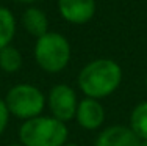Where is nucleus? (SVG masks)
I'll return each mask as SVG.
<instances>
[{"instance_id":"nucleus-1","label":"nucleus","mask_w":147,"mask_h":146,"mask_svg":"<svg viewBox=\"0 0 147 146\" xmlns=\"http://www.w3.org/2000/svg\"><path fill=\"white\" fill-rule=\"evenodd\" d=\"M122 82V69L114 60L99 58L89 61L78 74V86L86 97L102 99L119 88Z\"/></svg>"},{"instance_id":"nucleus-2","label":"nucleus","mask_w":147,"mask_h":146,"mask_svg":"<svg viewBox=\"0 0 147 146\" xmlns=\"http://www.w3.org/2000/svg\"><path fill=\"white\" fill-rule=\"evenodd\" d=\"M66 123L53 116H36L24 121L19 127V140L22 146H64L67 141Z\"/></svg>"},{"instance_id":"nucleus-3","label":"nucleus","mask_w":147,"mask_h":146,"mask_svg":"<svg viewBox=\"0 0 147 146\" xmlns=\"http://www.w3.org/2000/svg\"><path fill=\"white\" fill-rule=\"evenodd\" d=\"M34 60L45 72L57 74L63 71L71 60V44L63 35L49 32L36 39Z\"/></svg>"},{"instance_id":"nucleus-4","label":"nucleus","mask_w":147,"mask_h":146,"mask_svg":"<svg viewBox=\"0 0 147 146\" xmlns=\"http://www.w3.org/2000/svg\"><path fill=\"white\" fill-rule=\"evenodd\" d=\"M5 104L9 115L28 121L31 118L41 116L45 107V96L39 88L30 83H19L6 93Z\"/></svg>"},{"instance_id":"nucleus-5","label":"nucleus","mask_w":147,"mask_h":146,"mask_svg":"<svg viewBox=\"0 0 147 146\" xmlns=\"http://www.w3.org/2000/svg\"><path fill=\"white\" fill-rule=\"evenodd\" d=\"M77 107H78L77 94L69 85L59 83V85H55L50 90V93H49V109H50V113L55 120L61 121V123L71 121L72 118H75Z\"/></svg>"},{"instance_id":"nucleus-6","label":"nucleus","mask_w":147,"mask_h":146,"mask_svg":"<svg viewBox=\"0 0 147 146\" xmlns=\"http://www.w3.org/2000/svg\"><path fill=\"white\" fill-rule=\"evenodd\" d=\"M58 11L66 22L83 25L96 14V0H58Z\"/></svg>"},{"instance_id":"nucleus-7","label":"nucleus","mask_w":147,"mask_h":146,"mask_svg":"<svg viewBox=\"0 0 147 146\" xmlns=\"http://www.w3.org/2000/svg\"><path fill=\"white\" fill-rule=\"evenodd\" d=\"M75 118L83 129L96 130L102 126L103 121H105V110H103L102 104L97 99L85 97L83 101L78 102Z\"/></svg>"},{"instance_id":"nucleus-8","label":"nucleus","mask_w":147,"mask_h":146,"mask_svg":"<svg viewBox=\"0 0 147 146\" xmlns=\"http://www.w3.org/2000/svg\"><path fill=\"white\" fill-rule=\"evenodd\" d=\"M96 146H141V140L130 127L111 126L100 132Z\"/></svg>"},{"instance_id":"nucleus-9","label":"nucleus","mask_w":147,"mask_h":146,"mask_svg":"<svg viewBox=\"0 0 147 146\" xmlns=\"http://www.w3.org/2000/svg\"><path fill=\"white\" fill-rule=\"evenodd\" d=\"M22 22L25 30L34 38H41L49 33V19L45 13L39 8H34V6L27 8L22 14Z\"/></svg>"},{"instance_id":"nucleus-10","label":"nucleus","mask_w":147,"mask_h":146,"mask_svg":"<svg viewBox=\"0 0 147 146\" xmlns=\"http://www.w3.org/2000/svg\"><path fill=\"white\" fill-rule=\"evenodd\" d=\"M16 35V19L11 10L0 6V50L6 46H11V41Z\"/></svg>"},{"instance_id":"nucleus-11","label":"nucleus","mask_w":147,"mask_h":146,"mask_svg":"<svg viewBox=\"0 0 147 146\" xmlns=\"http://www.w3.org/2000/svg\"><path fill=\"white\" fill-rule=\"evenodd\" d=\"M130 129L139 140H147V101L139 102L130 116Z\"/></svg>"},{"instance_id":"nucleus-12","label":"nucleus","mask_w":147,"mask_h":146,"mask_svg":"<svg viewBox=\"0 0 147 146\" xmlns=\"http://www.w3.org/2000/svg\"><path fill=\"white\" fill-rule=\"evenodd\" d=\"M22 66V55L13 46H6L0 50V69L5 72H17Z\"/></svg>"},{"instance_id":"nucleus-13","label":"nucleus","mask_w":147,"mask_h":146,"mask_svg":"<svg viewBox=\"0 0 147 146\" xmlns=\"http://www.w3.org/2000/svg\"><path fill=\"white\" fill-rule=\"evenodd\" d=\"M8 121H9L8 107L5 104V99H0V135L5 132L6 126H8Z\"/></svg>"},{"instance_id":"nucleus-14","label":"nucleus","mask_w":147,"mask_h":146,"mask_svg":"<svg viewBox=\"0 0 147 146\" xmlns=\"http://www.w3.org/2000/svg\"><path fill=\"white\" fill-rule=\"evenodd\" d=\"M14 2H19V3H34L38 0H14Z\"/></svg>"},{"instance_id":"nucleus-15","label":"nucleus","mask_w":147,"mask_h":146,"mask_svg":"<svg viewBox=\"0 0 147 146\" xmlns=\"http://www.w3.org/2000/svg\"><path fill=\"white\" fill-rule=\"evenodd\" d=\"M141 146H147V140H141Z\"/></svg>"},{"instance_id":"nucleus-16","label":"nucleus","mask_w":147,"mask_h":146,"mask_svg":"<svg viewBox=\"0 0 147 146\" xmlns=\"http://www.w3.org/2000/svg\"><path fill=\"white\" fill-rule=\"evenodd\" d=\"M6 146H22V145H19V143H11V145H6Z\"/></svg>"},{"instance_id":"nucleus-17","label":"nucleus","mask_w":147,"mask_h":146,"mask_svg":"<svg viewBox=\"0 0 147 146\" xmlns=\"http://www.w3.org/2000/svg\"><path fill=\"white\" fill-rule=\"evenodd\" d=\"M64 146H78V145H72V143H66Z\"/></svg>"},{"instance_id":"nucleus-18","label":"nucleus","mask_w":147,"mask_h":146,"mask_svg":"<svg viewBox=\"0 0 147 146\" xmlns=\"http://www.w3.org/2000/svg\"><path fill=\"white\" fill-rule=\"evenodd\" d=\"M146 86H147V75H146Z\"/></svg>"}]
</instances>
